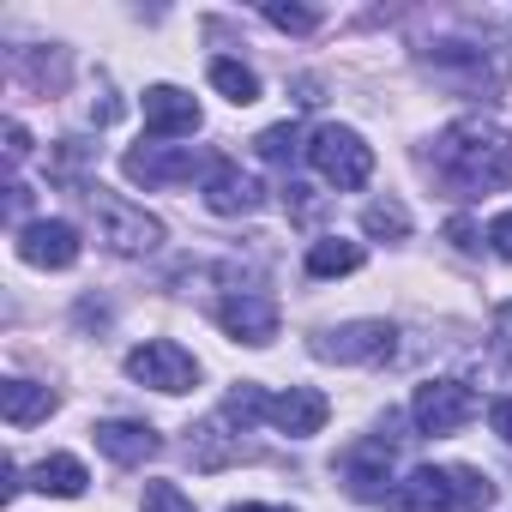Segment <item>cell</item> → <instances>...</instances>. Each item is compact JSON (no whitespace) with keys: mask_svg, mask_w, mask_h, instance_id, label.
Wrapping results in <instances>:
<instances>
[{"mask_svg":"<svg viewBox=\"0 0 512 512\" xmlns=\"http://www.w3.org/2000/svg\"><path fill=\"white\" fill-rule=\"evenodd\" d=\"M428 163H434V181L452 187L458 199L500 193V187H512V133L482 121V115H464L434 139Z\"/></svg>","mask_w":512,"mask_h":512,"instance_id":"6da1fadb","label":"cell"},{"mask_svg":"<svg viewBox=\"0 0 512 512\" xmlns=\"http://www.w3.org/2000/svg\"><path fill=\"white\" fill-rule=\"evenodd\" d=\"M79 199H85V211L97 223V241L109 253H121V260H145V253L163 247V223L145 205H133L127 193H109L103 181H91V187H79Z\"/></svg>","mask_w":512,"mask_h":512,"instance_id":"7a4b0ae2","label":"cell"},{"mask_svg":"<svg viewBox=\"0 0 512 512\" xmlns=\"http://www.w3.org/2000/svg\"><path fill=\"white\" fill-rule=\"evenodd\" d=\"M308 163H314L338 193H350V187H368V175H374V145H368L356 127L326 121V127H314V139H308Z\"/></svg>","mask_w":512,"mask_h":512,"instance_id":"3957f363","label":"cell"},{"mask_svg":"<svg viewBox=\"0 0 512 512\" xmlns=\"http://www.w3.org/2000/svg\"><path fill=\"white\" fill-rule=\"evenodd\" d=\"M392 350H398V332L386 320H350V326L314 338L320 362H350V368H380V362H392Z\"/></svg>","mask_w":512,"mask_h":512,"instance_id":"277c9868","label":"cell"},{"mask_svg":"<svg viewBox=\"0 0 512 512\" xmlns=\"http://www.w3.org/2000/svg\"><path fill=\"white\" fill-rule=\"evenodd\" d=\"M127 374L139 380V386H151V392H193V380H199V362L175 344V338H151V344H139V350H127Z\"/></svg>","mask_w":512,"mask_h":512,"instance_id":"5b68a950","label":"cell"},{"mask_svg":"<svg viewBox=\"0 0 512 512\" xmlns=\"http://www.w3.org/2000/svg\"><path fill=\"white\" fill-rule=\"evenodd\" d=\"M482 404H476V392L464 386V380H428V386H416V398H410V422L422 428V434H458L470 416H476Z\"/></svg>","mask_w":512,"mask_h":512,"instance_id":"8992f818","label":"cell"},{"mask_svg":"<svg viewBox=\"0 0 512 512\" xmlns=\"http://www.w3.org/2000/svg\"><path fill=\"white\" fill-rule=\"evenodd\" d=\"M121 175L139 181V187H181L193 175H211V163L199 151H187V145H133L121 157Z\"/></svg>","mask_w":512,"mask_h":512,"instance_id":"52a82bcc","label":"cell"},{"mask_svg":"<svg viewBox=\"0 0 512 512\" xmlns=\"http://www.w3.org/2000/svg\"><path fill=\"white\" fill-rule=\"evenodd\" d=\"M428 67H434L440 79L464 85V91H500V79H506V49L482 55L476 43H434Z\"/></svg>","mask_w":512,"mask_h":512,"instance_id":"ba28073f","label":"cell"},{"mask_svg":"<svg viewBox=\"0 0 512 512\" xmlns=\"http://www.w3.org/2000/svg\"><path fill=\"white\" fill-rule=\"evenodd\" d=\"M19 260L37 266V272H67L79 266V229L67 217H37L19 229Z\"/></svg>","mask_w":512,"mask_h":512,"instance_id":"9c48e42d","label":"cell"},{"mask_svg":"<svg viewBox=\"0 0 512 512\" xmlns=\"http://www.w3.org/2000/svg\"><path fill=\"white\" fill-rule=\"evenodd\" d=\"M217 320H223V332H229L235 344H253V350H266V344L278 338V302L260 296V290H235V296L217 308Z\"/></svg>","mask_w":512,"mask_h":512,"instance_id":"30bf717a","label":"cell"},{"mask_svg":"<svg viewBox=\"0 0 512 512\" xmlns=\"http://www.w3.org/2000/svg\"><path fill=\"white\" fill-rule=\"evenodd\" d=\"M326 416H332V404H326V392H314V386H290V392L266 398V422H272L278 434H290V440L320 434Z\"/></svg>","mask_w":512,"mask_h":512,"instance_id":"8fae6325","label":"cell"},{"mask_svg":"<svg viewBox=\"0 0 512 512\" xmlns=\"http://www.w3.org/2000/svg\"><path fill=\"white\" fill-rule=\"evenodd\" d=\"M199 103L181 91V85H151L145 91V133L151 139H187V133H199Z\"/></svg>","mask_w":512,"mask_h":512,"instance_id":"7c38bea8","label":"cell"},{"mask_svg":"<svg viewBox=\"0 0 512 512\" xmlns=\"http://www.w3.org/2000/svg\"><path fill=\"white\" fill-rule=\"evenodd\" d=\"M338 470H344V488H350L356 500H380L386 482H392V440L380 434V440L350 446V452L338 458Z\"/></svg>","mask_w":512,"mask_h":512,"instance_id":"4fadbf2b","label":"cell"},{"mask_svg":"<svg viewBox=\"0 0 512 512\" xmlns=\"http://www.w3.org/2000/svg\"><path fill=\"white\" fill-rule=\"evenodd\" d=\"M205 205H211L217 217H247V211L266 205V187L253 181L247 169H235V163H211V175H205Z\"/></svg>","mask_w":512,"mask_h":512,"instance_id":"5bb4252c","label":"cell"},{"mask_svg":"<svg viewBox=\"0 0 512 512\" xmlns=\"http://www.w3.org/2000/svg\"><path fill=\"white\" fill-rule=\"evenodd\" d=\"M91 434H97V452L115 458V464H145V458H157V446H163L151 422H127V416H109V422H97Z\"/></svg>","mask_w":512,"mask_h":512,"instance_id":"9a60e30c","label":"cell"},{"mask_svg":"<svg viewBox=\"0 0 512 512\" xmlns=\"http://www.w3.org/2000/svg\"><path fill=\"white\" fill-rule=\"evenodd\" d=\"M398 500H404V512H458L452 470H434V464L410 470V476L398 482Z\"/></svg>","mask_w":512,"mask_h":512,"instance_id":"2e32d148","label":"cell"},{"mask_svg":"<svg viewBox=\"0 0 512 512\" xmlns=\"http://www.w3.org/2000/svg\"><path fill=\"white\" fill-rule=\"evenodd\" d=\"M55 404H61V398H55L49 386H37V380H7V386H0V410H7V422H13V428L43 422Z\"/></svg>","mask_w":512,"mask_h":512,"instance_id":"e0dca14e","label":"cell"},{"mask_svg":"<svg viewBox=\"0 0 512 512\" xmlns=\"http://www.w3.org/2000/svg\"><path fill=\"white\" fill-rule=\"evenodd\" d=\"M85 464L73 458V452H49L37 470H31V488H43V494H55V500H79L85 494Z\"/></svg>","mask_w":512,"mask_h":512,"instance_id":"ac0fdd59","label":"cell"},{"mask_svg":"<svg viewBox=\"0 0 512 512\" xmlns=\"http://www.w3.org/2000/svg\"><path fill=\"white\" fill-rule=\"evenodd\" d=\"M187 452H193V464H199V470H217V464H229V458L241 452V434H229V416H211V422H199V428H193Z\"/></svg>","mask_w":512,"mask_h":512,"instance_id":"d6986e66","label":"cell"},{"mask_svg":"<svg viewBox=\"0 0 512 512\" xmlns=\"http://www.w3.org/2000/svg\"><path fill=\"white\" fill-rule=\"evenodd\" d=\"M356 266H362V241H338V235H326V241L308 247V278H350Z\"/></svg>","mask_w":512,"mask_h":512,"instance_id":"ffe728a7","label":"cell"},{"mask_svg":"<svg viewBox=\"0 0 512 512\" xmlns=\"http://www.w3.org/2000/svg\"><path fill=\"white\" fill-rule=\"evenodd\" d=\"M211 85L235 103V109H247V103H260V73H253V67H241V61H211Z\"/></svg>","mask_w":512,"mask_h":512,"instance_id":"44dd1931","label":"cell"},{"mask_svg":"<svg viewBox=\"0 0 512 512\" xmlns=\"http://www.w3.org/2000/svg\"><path fill=\"white\" fill-rule=\"evenodd\" d=\"M362 229L380 235V241H404V235H410V211H404L398 199H374V205L362 211Z\"/></svg>","mask_w":512,"mask_h":512,"instance_id":"7402d4cb","label":"cell"},{"mask_svg":"<svg viewBox=\"0 0 512 512\" xmlns=\"http://www.w3.org/2000/svg\"><path fill=\"white\" fill-rule=\"evenodd\" d=\"M253 151H260L266 163H296V151H308V145H302V133L284 121V127H266L260 139H253Z\"/></svg>","mask_w":512,"mask_h":512,"instance_id":"603a6c76","label":"cell"},{"mask_svg":"<svg viewBox=\"0 0 512 512\" xmlns=\"http://www.w3.org/2000/svg\"><path fill=\"white\" fill-rule=\"evenodd\" d=\"M223 416H229V422H241V428H247V422H266V392L253 386V380H241V386L223 398Z\"/></svg>","mask_w":512,"mask_h":512,"instance_id":"cb8c5ba5","label":"cell"},{"mask_svg":"<svg viewBox=\"0 0 512 512\" xmlns=\"http://www.w3.org/2000/svg\"><path fill=\"white\" fill-rule=\"evenodd\" d=\"M452 488H458V506H476V512H488V506H494V482H488L482 470H470V464H458V470H452Z\"/></svg>","mask_w":512,"mask_h":512,"instance_id":"d4e9b609","label":"cell"},{"mask_svg":"<svg viewBox=\"0 0 512 512\" xmlns=\"http://www.w3.org/2000/svg\"><path fill=\"white\" fill-rule=\"evenodd\" d=\"M266 25H278V31H290V37H308V31L320 25V13H314V7H284V0H272V7H266Z\"/></svg>","mask_w":512,"mask_h":512,"instance_id":"484cf974","label":"cell"},{"mask_svg":"<svg viewBox=\"0 0 512 512\" xmlns=\"http://www.w3.org/2000/svg\"><path fill=\"white\" fill-rule=\"evenodd\" d=\"M145 512H199L175 482H145Z\"/></svg>","mask_w":512,"mask_h":512,"instance_id":"4316f807","label":"cell"},{"mask_svg":"<svg viewBox=\"0 0 512 512\" xmlns=\"http://www.w3.org/2000/svg\"><path fill=\"white\" fill-rule=\"evenodd\" d=\"M488 247L500 253V260H512V211H500V217H488Z\"/></svg>","mask_w":512,"mask_h":512,"instance_id":"83f0119b","label":"cell"},{"mask_svg":"<svg viewBox=\"0 0 512 512\" xmlns=\"http://www.w3.org/2000/svg\"><path fill=\"white\" fill-rule=\"evenodd\" d=\"M31 157V133H25V121H7V163H25Z\"/></svg>","mask_w":512,"mask_h":512,"instance_id":"f1b7e54d","label":"cell"},{"mask_svg":"<svg viewBox=\"0 0 512 512\" xmlns=\"http://www.w3.org/2000/svg\"><path fill=\"white\" fill-rule=\"evenodd\" d=\"M25 205H31V187H7V217H13V229H25Z\"/></svg>","mask_w":512,"mask_h":512,"instance_id":"f546056e","label":"cell"},{"mask_svg":"<svg viewBox=\"0 0 512 512\" xmlns=\"http://www.w3.org/2000/svg\"><path fill=\"white\" fill-rule=\"evenodd\" d=\"M446 235H452V247H464V253H476V247H482V241H476V229H470L464 217H452V223H446Z\"/></svg>","mask_w":512,"mask_h":512,"instance_id":"4dcf8cb0","label":"cell"},{"mask_svg":"<svg viewBox=\"0 0 512 512\" xmlns=\"http://www.w3.org/2000/svg\"><path fill=\"white\" fill-rule=\"evenodd\" d=\"M488 422H494V434H500V440L512 446V398H500V404L488 410Z\"/></svg>","mask_w":512,"mask_h":512,"instance_id":"1f68e13d","label":"cell"},{"mask_svg":"<svg viewBox=\"0 0 512 512\" xmlns=\"http://www.w3.org/2000/svg\"><path fill=\"white\" fill-rule=\"evenodd\" d=\"M229 512H284V506H253V500H247V506H229Z\"/></svg>","mask_w":512,"mask_h":512,"instance_id":"d6a6232c","label":"cell"},{"mask_svg":"<svg viewBox=\"0 0 512 512\" xmlns=\"http://www.w3.org/2000/svg\"><path fill=\"white\" fill-rule=\"evenodd\" d=\"M500 320H506V326H512V302H506V308H500Z\"/></svg>","mask_w":512,"mask_h":512,"instance_id":"836d02e7","label":"cell"}]
</instances>
